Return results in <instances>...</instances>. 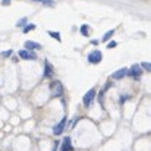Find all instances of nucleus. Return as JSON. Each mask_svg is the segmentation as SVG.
Masks as SVG:
<instances>
[{
    "instance_id": "2eb2a0df",
    "label": "nucleus",
    "mask_w": 151,
    "mask_h": 151,
    "mask_svg": "<svg viewBox=\"0 0 151 151\" xmlns=\"http://www.w3.org/2000/svg\"><path fill=\"white\" fill-rule=\"evenodd\" d=\"M32 1H38V3H44V4H49V6H53L54 1L53 0H32Z\"/></svg>"
},
{
    "instance_id": "aec40b11",
    "label": "nucleus",
    "mask_w": 151,
    "mask_h": 151,
    "mask_svg": "<svg viewBox=\"0 0 151 151\" xmlns=\"http://www.w3.org/2000/svg\"><path fill=\"white\" fill-rule=\"evenodd\" d=\"M10 1H12V0H1V4H3V6H9Z\"/></svg>"
},
{
    "instance_id": "6e6552de",
    "label": "nucleus",
    "mask_w": 151,
    "mask_h": 151,
    "mask_svg": "<svg viewBox=\"0 0 151 151\" xmlns=\"http://www.w3.org/2000/svg\"><path fill=\"white\" fill-rule=\"evenodd\" d=\"M128 73H129V69H126V68L119 69V70H116V72L111 75V79H122V78H125Z\"/></svg>"
},
{
    "instance_id": "9d476101",
    "label": "nucleus",
    "mask_w": 151,
    "mask_h": 151,
    "mask_svg": "<svg viewBox=\"0 0 151 151\" xmlns=\"http://www.w3.org/2000/svg\"><path fill=\"white\" fill-rule=\"evenodd\" d=\"M25 50H29V51H32V50H40L41 49V44L40 43H35V41H25Z\"/></svg>"
},
{
    "instance_id": "4468645a",
    "label": "nucleus",
    "mask_w": 151,
    "mask_h": 151,
    "mask_svg": "<svg viewBox=\"0 0 151 151\" xmlns=\"http://www.w3.org/2000/svg\"><path fill=\"white\" fill-rule=\"evenodd\" d=\"M32 29H35V25H34V24L24 27V32H25V34H27V32H29V31H32Z\"/></svg>"
},
{
    "instance_id": "9b49d317",
    "label": "nucleus",
    "mask_w": 151,
    "mask_h": 151,
    "mask_svg": "<svg viewBox=\"0 0 151 151\" xmlns=\"http://www.w3.org/2000/svg\"><path fill=\"white\" fill-rule=\"evenodd\" d=\"M113 34H114V29H110V31H107V32H106V34L103 35L101 41H103V43H107V41H109V40H110V38L113 37Z\"/></svg>"
},
{
    "instance_id": "f257e3e1",
    "label": "nucleus",
    "mask_w": 151,
    "mask_h": 151,
    "mask_svg": "<svg viewBox=\"0 0 151 151\" xmlns=\"http://www.w3.org/2000/svg\"><path fill=\"white\" fill-rule=\"evenodd\" d=\"M50 93L53 97H60L63 94V85L60 81H53L50 84Z\"/></svg>"
},
{
    "instance_id": "dca6fc26",
    "label": "nucleus",
    "mask_w": 151,
    "mask_h": 151,
    "mask_svg": "<svg viewBox=\"0 0 151 151\" xmlns=\"http://www.w3.org/2000/svg\"><path fill=\"white\" fill-rule=\"evenodd\" d=\"M25 24H27V18H22L16 22V27H25Z\"/></svg>"
},
{
    "instance_id": "423d86ee",
    "label": "nucleus",
    "mask_w": 151,
    "mask_h": 151,
    "mask_svg": "<svg viewBox=\"0 0 151 151\" xmlns=\"http://www.w3.org/2000/svg\"><path fill=\"white\" fill-rule=\"evenodd\" d=\"M73 147H72V139L69 137H65L63 141H62V147H60V151H72Z\"/></svg>"
},
{
    "instance_id": "0eeeda50",
    "label": "nucleus",
    "mask_w": 151,
    "mask_h": 151,
    "mask_svg": "<svg viewBox=\"0 0 151 151\" xmlns=\"http://www.w3.org/2000/svg\"><path fill=\"white\" fill-rule=\"evenodd\" d=\"M141 72H142L141 66H139V65H134V66L129 69V73H128V75L134 76L135 79H139V76H141Z\"/></svg>"
},
{
    "instance_id": "6ab92c4d",
    "label": "nucleus",
    "mask_w": 151,
    "mask_h": 151,
    "mask_svg": "<svg viewBox=\"0 0 151 151\" xmlns=\"http://www.w3.org/2000/svg\"><path fill=\"white\" fill-rule=\"evenodd\" d=\"M116 46H117V43H116V41H110V43L107 44V49H114Z\"/></svg>"
},
{
    "instance_id": "20e7f679",
    "label": "nucleus",
    "mask_w": 151,
    "mask_h": 151,
    "mask_svg": "<svg viewBox=\"0 0 151 151\" xmlns=\"http://www.w3.org/2000/svg\"><path fill=\"white\" fill-rule=\"evenodd\" d=\"M66 122H68V119H66V117H62V120H60L57 125H54V128H53V134H54V135H60V134L65 131Z\"/></svg>"
},
{
    "instance_id": "1a4fd4ad",
    "label": "nucleus",
    "mask_w": 151,
    "mask_h": 151,
    "mask_svg": "<svg viewBox=\"0 0 151 151\" xmlns=\"http://www.w3.org/2000/svg\"><path fill=\"white\" fill-rule=\"evenodd\" d=\"M53 75H54V70H53V66H51L50 62H44V76L46 78H53Z\"/></svg>"
},
{
    "instance_id": "7ed1b4c3",
    "label": "nucleus",
    "mask_w": 151,
    "mask_h": 151,
    "mask_svg": "<svg viewBox=\"0 0 151 151\" xmlns=\"http://www.w3.org/2000/svg\"><path fill=\"white\" fill-rule=\"evenodd\" d=\"M101 59H103V56H101V51H99V50H94V51H91V53L88 54V62L93 63V65L100 63Z\"/></svg>"
},
{
    "instance_id": "f8f14e48",
    "label": "nucleus",
    "mask_w": 151,
    "mask_h": 151,
    "mask_svg": "<svg viewBox=\"0 0 151 151\" xmlns=\"http://www.w3.org/2000/svg\"><path fill=\"white\" fill-rule=\"evenodd\" d=\"M49 35H50L51 38H54V40L60 41V32H56V31H49Z\"/></svg>"
},
{
    "instance_id": "f3484780",
    "label": "nucleus",
    "mask_w": 151,
    "mask_h": 151,
    "mask_svg": "<svg viewBox=\"0 0 151 151\" xmlns=\"http://www.w3.org/2000/svg\"><path fill=\"white\" fill-rule=\"evenodd\" d=\"M139 66H141V68H144L145 70H151V65H150V63H147V62H142Z\"/></svg>"
},
{
    "instance_id": "ddd939ff",
    "label": "nucleus",
    "mask_w": 151,
    "mask_h": 151,
    "mask_svg": "<svg viewBox=\"0 0 151 151\" xmlns=\"http://www.w3.org/2000/svg\"><path fill=\"white\" fill-rule=\"evenodd\" d=\"M88 29H90V27H88V25H82V27L79 28L81 34H82V35H85V37H88Z\"/></svg>"
},
{
    "instance_id": "a211bd4d",
    "label": "nucleus",
    "mask_w": 151,
    "mask_h": 151,
    "mask_svg": "<svg viewBox=\"0 0 151 151\" xmlns=\"http://www.w3.org/2000/svg\"><path fill=\"white\" fill-rule=\"evenodd\" d=\"M9 56H12V50H6L1 53V57H9Z\"/></svg>"
},
{
    "instance_id": "39448f33",
    "label": "nucleus",
    "mask_w": 151,
    "mask_h": 151,
    "mask_svg": "<svg viewBox=\"0 0 151 151\" xmlns=\"http://www.w3.org/2000/svg\"><path fill=\"white\" fill-rule=\"evenodd\" d=\"M18 56L24 60H35L37 59V54L34 51H29V50H21L18 53Z\"/></svg>"
},
{
    "instance_id": "f03ea898",
    "label": "nucleus",
    "mask_w": 151,
    "mask_h": 151,
    "mask_svg": "<svg viewBox=\"0 0 151 151\" xmlns=\"http://www.w3.org/2000/svg\"><path fill=\"white\" fill-rule=\"evenodd\" d=\"M96 99V90L93 88V90H88L87 91V94L84 96V99H82V103H84V106L85 107H90L91 106V103L94 101Z\"/></svg>"
}]
</instances>
